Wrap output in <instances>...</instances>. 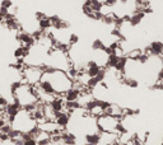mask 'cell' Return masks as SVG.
Instances as JSON below:
<instances>
[{
  "mask_svg": "<svg viewBox=\"0 0 163 145\" xmlns=\"http://www.w3.org/2000/svg\"><path fill=\"white\" fill-rule=\"evenodd\" d=\"M10 94H12L14 102L20 108H24L27 111H29L38 103L35 87L28 85L23 81L14 83V84L10 85Z\"/></svg>",
  "mask_w": 163,
  "mask_h": 145,
  "instance_id": "6da1fadb",
  "label": "cell"
},
{
  "mask_svg": "<svg viewBox=\"0 0 163 145\" xmlns=\"http://www.w3.org/2000/svg\"><path fill=\"white\" fill-rule=\"evenodd\" d=\"M41 80H45L49 83L54 93H55V96H64L74 85V81L69 78V75L61 70L45 69L41 77Z\"/></svg>",
  "mask_w": 163,
  "mask_h": 145,
  "instance_id": "7a4b0ae2",
  "label": "cell"
},
{
  "mask_svg": "<svg viewBox=\"0 0 163 145\" xmlns=\"http://www.w3.org/2000/svg\"><path fill=\"white\" fill-rule=\"evenodd\" d=\"M71 68V61L69 59L68 51L59 47H52L46 57L43 69H52V70H61L66 72Z\"/></svg>",
  "mask_w": 163,
  "mask_h": 145,
  "instance_id": "3957f363",
  "label": "cell"
},
{
  "mask_svg": "<svg viewBox=\"0 0 163 145\" xmlns=\"http://www.w3.org/2000/svg\"><path fill=\"white\" fill-rule=\"evenodd\" d=\"M10 126L14 131L26 135V134H32L37 129V121L33 118L29 111L20 108L17 115L10 120Z\"/></svg>",
  "mask_w": 163,
  "mask_h": 145,
  "instance_id": "277c9868",
  "label": "cell"
},
{
  "mask_svg": "<svg viewBox=\"0 0 163 145\" xmlns=\"http://www.w3.org/2000/svg\"><path fill=\"white\" fill-rule=\"evenodd\" d=\"M96 123L100 132H110V134H117L118 135V134L125 131L121 125V118L114 117L111 115H107V113L97 117Z\"/></svg>",
  "mask_w": 163,
  "mask_h": 145,
  "instance_id": "5b68a950",
  "label": "cell"
},
{
  "mask_svg": "<svg viewBox=\"0 0 163 145\" xmlns=\"http://www.w3.org/2000/svg\"><path fill=\"white\" fill-rule=\"evenodd\" d=\"M43 68H38V66H24L22 69V81L26 83L28 85L32 87H36L40 80L41 77L43 74Z\"/></svg>",
  "mask_w": 163,
  "mask_h": 145,
  "instance_id": "8992f818",
  "label": "cell"
},
{
  "mask_svg": "<svg viewBox=\"0 0 163 145\" xmlns=\"http://www.w3.org/2000/svg\"><path fill=\"white\" fill-rule=\"evenodd\" d=\"M69 121H70V115L68 112H59L56 115V118H55V122L64 130L69 125Z\"/></svg>",
  "mask_w": 163,
  "mask_h": 145,
  "instance_id": "52a82bcc",
  "label": "cell"
},
{
  "mask_svg": "<svg viewBox=\"0 0 163 145\" xmlns=\"http://www.w3.org/2000/svg\"><path fill=\"white\" fill-rule=\"evenodd\" d=\"M13 6V3L12 0H3L2 4H0V8H4V9H9Z\"/></svg>",
  "mask_w": 163,
  "mask_h": 145,
  "instance_id": "ba28073f",
  "label": "cell"
},
{
  "mask_svg": "<svg viewBox=\"0 0 163 145\" xmlns=\"http://www.w3.org/2000/svg\"><path fill=\"white\" fill-rule=\"evenodd\" d=\"M108 145H120V144H118L117 141H115V143H112V144H108Z\"/></svg>",
  "mask_w": 163,
  "mask_h": 145,
  "instance_id": "9c48e42d",
  "label": "cell"
}]
</instances>
